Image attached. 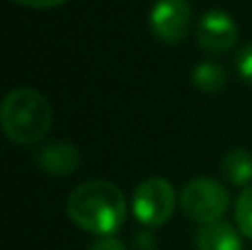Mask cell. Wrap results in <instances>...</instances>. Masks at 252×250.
Masks as SVG:
<instances>
[{
	"instance_id": "1",
	"label": "cell",
	"mask_w": 252,
	"mask_h": 250,
	"mask_svg": "<svg viewBox=\"0 0 252 250\" xmlns=\"http://www.w3.org/2000/svg\"><path fill=\"white\" fill-rule=\"evenodd\" d=\"M66 215L87 233L97 237H115L126 219L124 193L106 180L84 182L69 195Z\"/></svg>"
},
{
	"instance_id": "2",
	"label": "cell",
	"mask_w": 252,
	"mask_h": 250,
	"mask_svg": "<svg viewBox=\"0 0 252 250\" xmlns=\"http://www.w3.org/2000/svg\"><path fill=\"white\" fill-rule=\"evenodd\" d=\"M0 122L7 137L16 144H35L49 133L53 122L51 104L35 89L20 87L4 95Z\"/></svg>"
},
{
	"instance_id": "3",
	"label": "cell",
	"mask_w": 252,
	"mask_h": 250,
	"mask_svg": "<svg viewBox=\"0 0 252 250\" xmlns=\"http://www.w3.org/2000/svg\"><path fill=\"white\" fill-rule=\"evenodd\" d=\"M179 204L188 219L206 226L223 219V215L230 208V195L221 182L213 177H195L184 186Z\"/></svg>"
},
{
	"instance_id": "4",
	"label": "cell",
	"mask_w": 252,
	"mask_h": 250,
	"mask_svg": "<svg viewBox=\"0 0 252 250\" xmlns=\"http://www.w3.org/2000/svg\"><path fill=\"white\" fill-rule=\"evenodd\" d=\"M175 204V188L164 177H148L133 190V215L146 228L164 226L173 217Z\"/></svg>"
},
{
	"instance_id": "5",
	"label": "cell",
	"mask_w": 252,
	"mask_h": 250,
	"mask_svg": "<svg viewBox=\"0 0 252 250\" xmlns=\"http://www.w3.org/2000/svg\"><path fill=\"white\" fill-rule=\"evenodd\" d=\"M148 25L157 40L177 44L192 27V7L188 0H157L151 9Z\"/></svg>"
},
{
	"instance_id": "6",
	"label": "cell",
	"mask_w": 252,
	"mask_h": 250,
	"mask_svg": "<svg viewBox=\"0 0 252 250\" xmlns=\"http://www.w3.org/2000/svg\"><path fill=\"white\" fill-rule=\"evenodd\" d=\"M239 38L235 18L223 9H210L197 22V44L210 56H223Z\"/></svg>"
},
{
	"instance_id": "7",
	"label": "cell",
	"mask_w": 252,
	"mask_h": 250,
	"mask_svg": "<svg viewBox=\"0 0 252 250\" xmlns=\"http://www.w3.org/2000/svg\"><path fill=\"white\" fill-rule=\"evenodd\" d=\"M38 166L53 177H66L78 171L80 151L71 142H64V140L49 142L38 153Z\"/></svg>"
},
{
	"instance_id": "8",
	"label": "cell",
	"mask_w": 252,
	"mask_h": 250,
	"mask_svg": "<svg viewBox=\"0 0 252 250\" xmlns=\"http://www.w3.org/2000/svg\"><path fill=\"white\" fill-rule=\"evenodd\" d=\"M195 246L197 250H241L244 239L239 228L221 219L199 226V230L195 233Z\"/></svg>"
},
{
	"instance_id": "9",
	"label": "cell",
	"mask_w": 252,
	"mask_h": 250,
	"mask_svg": "<svg viewBox=\"0 0 252 250\" xmlns=\"http://www.w3.org/2000/svg\"><path fill=\"white\" fill-rule=\"evenodd\" d=\"M221 173L232 186L248 188L252 182V153L246 149H232L223 155Z\"/></svg>"
},
{
	"instance_id": "10",
	"label": "cell",
	"mask_w": 252,
	"mask_h": 250,
	"mask_svg": "<svg viewBox=\"0 0 252 250\" xmlns=\"http://www.w3.org/2000/svg\"><path fill=\"white\" fill-rule=\"evenodd\" d=\"M190 80L201 93H219L228 82V71L223 64L219 62H213V60H204L192 69L190 73Z\"/></svg>"
},
{
	"instance_id": "11",
	"label": "cell",
	"mask_w": 252,
	"mask_h": 250,
	"mask_svg": "<svg viewBox=\"0 0 252 250\" xmlns=\"http://www.w3.org/2000/svg\"><path fill=\"white\" fill-rule=\"evenodd\" d=\"M235 221L244 237L252 239V184L241 190L235 202Z\"/></svg>"
},
{
	"instance_id": "12",
	"label": "cell",
	"mask_w": 252,
	"mask_h": 250,
	"mask_svg": "<svg viewBox=\"0 0 252 250\" xmlns=\"http://www.w3.org/2000/svg\"><path fill=\"white\" fill-rule=\"evenodd\" d=\"M235 66H237V73L244 82L252 84V42L246 44L235 58Z\"/></svg>"
},
{
	"instance_id": "13",
	"label": "cell",
	"mask_w": 252,
	"mask_h": 250,
	"mask_svg": "<svg viewBox=\"0 0 252 250\" xmlns=\"http://www.w3.org/2000/svg\"><path fill=\"white\" fill-rule=\"evenodd\" d=\"M87 250H126L124 244L118 237H100L97 242H93Z\"/></svg>"
},
{
	"instance_id": "14",
	"label": "cell",
	"mask_w": 252,
	"mask_h": 250,
	"mask_svg": "<svg viewBox=\"0 0 252 250\" xmlns=\"http://www.w3.org/2000/svg\"><path fill=\"white\" fill-rule=\"evenodd\" d=\"M11 2L22 4V7H29V9H53V7L64 4L66 0H11Z\"/></svg>"
},
{
	"instance_id": "15",
	"label": "cell",
	"mask_w": 252,
	"mask_h": 250,
	"mask_svg": "<svg viewBox=\"0 0 252 250\" xmlns=\"http://www.w3.org/2000/svg\"><path fill=\"white\" fill-rule=\"evenodd\" d=\"M155 248H157V242L151 230H142L135 237V250H155Z\"/></svg>"
}]
</instances>
